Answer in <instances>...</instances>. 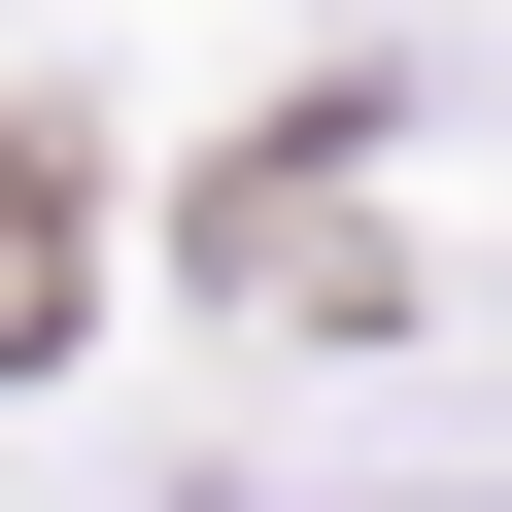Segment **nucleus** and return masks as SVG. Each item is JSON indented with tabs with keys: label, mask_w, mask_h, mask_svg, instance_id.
<instances>
[{
	"label": "nucleus",
	"mask_w": 512,
	"mask_h": 512,
	"mask_svg": "<svg viewBox=\"0 0 512 512\" xmlns=\"http://www.w3.org/2000/svg\"><path fill=\"white\" fill-rule=\"evenodd\" d=\"M0 342H69V171L0 137Z\"/></svg>",
	"instance_id": "obj_1"
}]
</instances>
